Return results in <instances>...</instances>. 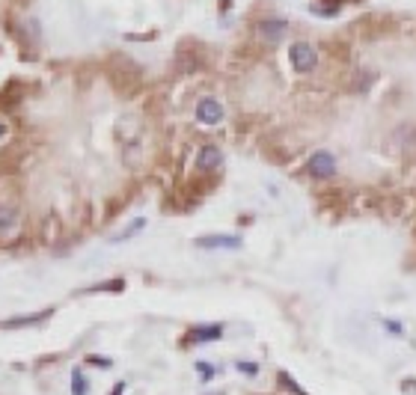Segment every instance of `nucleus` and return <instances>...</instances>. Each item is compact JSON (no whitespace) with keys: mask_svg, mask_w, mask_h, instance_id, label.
<instances>
[{"mask_svg":"<svg viewBox=\"0 0 416 395\" xmlns=\"http://www.w3.org/2000/svg\"><path fill=\"white\" fill-rule=\"evenodd\" d=\"M104 72H107V81H111V86H113L119 95H125V98L134 95V93L143 86V68L137 66L131 57L113 54L111 60H107Z\"/></svg>","mask_w":416,"mask_h":395,"instance_id":"f257e3e1","label":"nucleus"},{"mask_svg":"<svg viewBox=\"0 0 416 395\" xmlns=\"http://www.w3.org/2000/svg\"><path fill=\"white\" fill-rule=\"evenodd\" d=\"M176 68H178V75H191V72L205 68V48L196 42V39H185V42H178V48H176Z\"/></svg>","mask_w":416,"mask_h":395,"instance_id":"f03ea898","label":"nucleus"},{"mask_svg":"<svg viewBox=\"0 0 416 395\" xmlns=\"http://www.w3.org/2000/svg\"><path fill=\"white\" fill-rule=\"evenodd\" d=\"M21 232V209L15 200H0V244H12Z\"/></svg>","mask_w":416,"mask_h":395,"instance_id":"7ed1b4c3","label":"nucleus"},{"mask_svg":"<svg viewBox=\"0 0 416 395\" xmlns=\"http://www.w3.org/2000/svg\"><path fill=\"white\" fill-rule=\"evenodd\" d=\"M289 60L294 66V72H312L315 66H319V54H315V48L312 45H306V42H294L292 45V51H289Z\"/></svg>","mask_w":416,"mask_h":395,"instance_id":"20e7f679","label":"nucleus"},{"mask_svg":"<svg viewBox=\"0 0 416 395\" xmlns=\"http://www.w3.org/2000/svg\"><path fill=\"white\" fill-rule=\"evenodd\" d=\"M220 166H223V152L217 149V146H211V143L200 146V152H196V173L211 175V173L220 170Z\"/></svg>","mask_w":416,"mask_h":395,"instance_id":"39448f33","label":"nucleus"},{"mask_svg":"<svg viewBox=\"0 0 416 395\" xmlns=\"http://www.w3.org/2000/svg\"><path fill=\"white\" fill-rule=\"evenodd\" d=\"M306 173H310L312 179H319V182L333 179L336 175V157L330 152H315L310 157V164H306Z\"/></svg>","mask_w":416,"mask_h":395,"instance_id":"423d86ee","label":"nucleus"},{"mask_svg":"<svg viewBox=\"0 0 416 395\" xmlns=\"http://www.w3.org/2000/svg\"><path fill=\"white\" fill-rule=\"evenodd\" d=\"M395 27V21L390 15H369V18H363L360 24H357V30H360L366 39H381L386 36Z\"/></svg>","mask_w":416,"mask_h":395,"instance_id":"0eeeda50","label":"nucleus"},{"mask_svg":"<svg viewBox=\"0 0 416 395\" xmlns=\"http://www.w3.org/2000/svg\"><path fill=\"white\" fill-rule=\"evenodd\" d=\"M196 119L202 125H220L223 122V104L211 95L200 98V102H196Z\"/></svg>","mask_w":416,"mask_h":395,"instance_id":"6e6552de","label":"nucleus"},{"mask_svg":"<svg viewBox=\"0 0 416 395\" xmlns=\"http://www.w3.org/2000/svg\"><path fill=\"white\" fill-rule=\"evenodd\" d=\"M24 95H27V86L21 81H9L3 90H0V110H18L24 102Z\"/></svg>","mask_w":416,"mask_h":395,"instance_id":"1a4fd4ad","label":"nucleus"},{"mask_svg":"<svg viewBox=\"0 0 416 395\" xmlns=\"http://www.w3.org/2000/svg\"><path fill=\"white\" fill-rule=\"evenodd\" d=\"M289 30V24L283 21V18H265V21L256 24V36L262 39V42H280Z\"/></svg>","mask_w":416,"mask_h":395,"instance_id":"9d476101","label":"nucleus"},{"mask_svg":"<svg viewBox=\"0 0 416 395\" xmlns=\"http://www.w3.org/2000/svg\"><path fill=\"white\" fill-rule=\"evenodd\" d=\"M196 247H202V250H238L241 238L238 235H205V238H196Z\"/></svg>","mask_w":416,"mask_h":395,"instance_id":"9b49d317","label":"nucleus"},{"mask_svg":"<svg viewBox=\"0 0 416 395\" xmlns=\"http://www.w3.org/2000/svg\"><path fill=\"white\" fill-rule=\"evenodd\" d=\"M54 315V309H42V312H33V315H18V318H6L0 321L3 330H18V327H30V324H42Z\"/></svg>","mask_w":416,"mask_h":395,"instance_id":"f8f14e48","label":"nucleus"},{"mask_svg":"<svg viewBox=\"0 0 416 395\" xmlns=\"http://www.w3.org/2000/svg\"><path fill=\"white\" fill-rule=\"evenodd\" d=\"M223 336V324H208V327H193L191 333L182 339V345H191V342H214Z\"/></svg>","mask_w":416,"mask_h":395,"instance_id":"ddd939ff","label":"nucleus"},{"mask_svg":"<svg viewBox=\"0 0 416 395\" xmlns=\"http://www.w3.org/2000/svg\"><path fill=\"white\" fill-rule=\"evenodd\" d=\"M372 84H375V72H369V68H360V72H354V77L348 81V90L351 93H366Z\"/></svg>","mask_w":416,"mask_h":395,"instance_id":"4468645a","label":"nucleus"},{"mask_svg":"<svg viewBox=\"0 0 416 395\" xmlns=\"http://www.w3.org/2000/svg\"><path fill=\"white\" fill-rule=\"evenodd\" d=\"M319 202L324 205V209H336V205H345V193L342 191H321Z\"/></svg>","mask_w":416,"mask_h":395,"instance_id":"2eb2a0df","label":"nucleus"},{"mask_svg":"<svg viewBox=\"0 0 416 395\" xmlns=\"http://www.w3.org/2000/svg\"><path fill=\"white\" fill-rule=\"evenodd\" d=\"M395 143H399V146L416 143V128H413V125H401L399 131H395Z\"/></svg>","mask_w":416,"mask_h":395,"instance_id":"dca6fc26","label":"nucleus"},{"mask_svg":"<svg viewBox=\"0 0 416 395\" xmlns=\"http://www.w3.org/2000/svg\"><path fill=\"white\" fill-rule=\"evenodd\" d=\"M125 289V280L122 276H116V280H111V282H95V285H89L86 291H122Z\"/></svg>","mask_w":416,"mask_h":395,"instance_id":"f3484780","label":"nucleus"},{"mask_svg":"<svg viewBox=\"0 0 416 395\" xmlns=\"http://www.w3.org/2000/svg\"><path fill=\"white\" fill-rule=\"evenodd\" d=\"M89 392V383L84 378V372L81 369H75L72 372V395H86Z\"/></svg>","mask_w":416,"mask_h":395,"instance_id":"a211bd4d","label":"nucleus"},{"mask_svg":"<svg viewBox=\"0 0 416 395\" xmlns=\"http://www.w3.org/2000/svg\"><path fill=\"white\" fill-rule=\"evenodd\" d=\"M143 226H146V220H143V217H137V220H134L131 226H128V229H125L122 235H116V238H113V241H125V238H131V235H137V232H140V229H143Z\"/></svg>","mask_w":416,"mask_h":395,"instance_id":"6ab92c4d","label":"nucleus"},{"mask_svg":"<svg viewBox=\"0 0 416 395\" xmlns=\"http://www.w3.org/2000/svg\"><path fill=\"white\" fill-rule=\"evenodd\" d=\"M312 12H315V15L330 18V15H336V12H339V3H315V6H312Z\"/></svg>","mask_w":416,"mask_h":395,"instance_id":"aec40b11","label":"nucleus"},{"mask_svg":"<svg viewBox=\"0 0 416 395\" xmlns=\"http://www.w3.org/2000/svg\"><path fill=\"white\" fill-rule=\"evenodd\" d=\"M280 383H283V387H285V389H292L294 395H306V392H303L301 387H297V383H294V380H292V378H289V374H285V372L280 374Z\"/></svg>","mask_w":416,"mask_h":395,"instance_id":"412c9836","label":"nucleus"},{"mask_svg":"<svg viewBox=\"0 0 416 395\" xmlns=\"http://www.w3.org/2000/svg\"><path fill=\"white\" fill-rule=\"evenodd\" d=\"M196 372H200L202 380H211L214 378V365H208V363H196Z\"/></svg>","mask_w":416,"mask_h":395,"instance_id":"4be33fe9","label":"nucleus"},{"mask_svg":"<svg viewBox=\"0 0 416 395\" xmlns=\"http://www.w3.org/2000/svg\"><path fill=\"white\" fill-rule=\"evenodd\" d=\"M86 363L89 365H98V369H111V360H107V357H95V354H89Z\"/></svg>","mask_w":416,"mask_h":395,"instance_id":"5701e85b","label":"nucleus"},{"mask_svg":"<svg viewBox=\"0 0 416 395\" xmlns=\"http://www.w3.org/2000/svg\"><path fill=\"white\" fill-rule=\"evenodd\" d=\"M238 369H241L244 374H256V372H259V365H256V363H238Z\"/></svg>","mask_w":416,"mask_h":395,"instance_id":"b1692460","label":"nucleus"},{"mask_svg":"<svg viewBox=\"0 0 416 395\" xmlns=\"http://www.w3.org/2000/svg\"><path fill=\"white\" fill-rule=\"evenodd\" d=\"M125 392V383H116V387H113V392L111 395H122Z\"/></svg>","mask_w":416,"mask_h":395,"instance_id":"393cba45","label":"nucleus"},{"mask_svg":"<svg viewBox=\"0 0 416 395\" xmlns=\"http://www.w3.org/2000/svg\"><path fill=\"white\" fill-rule=\"evenodd\" d=\"M404 389H408V392H416V383H413V380H404Z\"/></svg>","mask_w":416,"mask_h":395,"instance_id":"a878e982","label":"nucleus"},{"mask_svg":"<svg viewBox=\"0 0 416 395\" xmlns=\"http://www.w3.org/2000/svg\"><path fill=\"white\" fill-rule=\"evenodd\" d=\"M3 137H6V122L0 119V140H3Z\"/></svg>","mask_w":416,"mask_h":395,"instance_id":"bb28decb","label":"nucleus"},{"mask_svg":"<svg viewBox=\"0 0 416 395\" xmlns=\"http://www.w3.org/2000/svg\"><path fill=\"white\" fill-rule=\"evenodd\" d=\"M327 3H342V0H327Z\"/></svg>","mask_w":416,"mask_h":395,"instance_id":"cd10ccee","label":"nucleus"}]
</instances>
